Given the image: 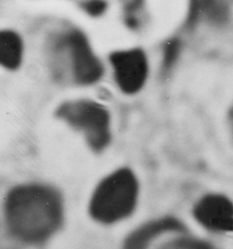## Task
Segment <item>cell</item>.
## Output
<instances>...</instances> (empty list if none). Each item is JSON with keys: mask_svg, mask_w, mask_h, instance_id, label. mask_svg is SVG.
<instances>
[{"mask_svg": "<svg viewBox=\"0 0 233 249\" xmlns=\"http://www.w3.org/2000/svg\"><path fill=\"white\" fill-rule=\"evenodd\" d=\"M4 215L8 231L15 238L29 245L42 243L63 225V198L49 185H18L6 195Z\"/></svg>", "mask_w": 233, "mask_h": 249, "instance_id": "cell-1", "label": "cell"}, {"mask_svg": "<svg viewBox=\"0 0 233 249\" xmlns=\"http://www.w3.org/2000/svg\"><path fill=\"white\" fill-rule=\"evenodd\" d=\"M138 196L135 173L129 168H120L105 177L94 190L89 213L94 220L104 225L118 223L133 213Z\"/></svg>", "mask_w": 233, "mask_h": 249, "instance_id": "cell-2", "label": "cell"}, {"mask_svg": "<svg viewBox=\"0 0 233 249\" xmlns=\"http://www.w3.org/2000/svg\"><path fill=\"white\" fill-rule=\"evenodd\" d=\"M56 116L83 132L89 147L95 152L110 144V114L100 104L86 100L66 103L58 107Z\"/></svg>", "mask_w": 233, "mask_h": 249, "instance_id": "cell-3", "label": "cell"}, {"mask_svg": "<svg viewBox=\"0 0 233 249\" xmlns=\"http://www.w3.org/2000/svg\"><path fill=\"white\" fill-rule=\"evenodd\" d=\"M110 60L116 80L122 91L133 94L142 89L148 75V62L142 50L115 52L110 55Z\"/></svg>", "mask_w": 233, "mask_h": 249, "instance_id": "cell-4", "label": "cell"}, {"mask_svg": "<svg viewBox=\"0 0 233 249\" xmlns=\"http://www.w3.org/2000/svg\"><path fill=\"white\" fill-rule=\"evenodd\" d=\"M63 38L70 50L75 82L78 85H88L100 80L103 67L93 54L83 34L73 30Z\"/></svg>", "mask_w": 233, "mask_h": 249, "instance_id": "cell-5", "label": "cell"}, {"mask_svg": "<svg viewBox=\"0 0 233 249\" xmlns=\"http://www.w3.org/2000/svg\"><path fill=\"white\" fill-rule=\"evenodd\" d=\"M194 215L196 220L207 230L233 232V203L225 196L206 195L196 203Z\"/></svg>", "mask_w": 233, "mask_h": 249, "instance_id": "cell-6", "label": "cell"}, {"mask_svg": "<svg viewBox=\"0 0 233 249\" xmlns=\"http://www.w3.org/2000/svg\"><path fill=\"white\" fill-rule=\"evenodd\" d=\"M180 222L174 218H162L146 224L133 232L125 242V249H145L149 240L161 232L182 228Z\"/></svg>", "mask_w": 233, "mask_h": 249, "instance_id": "cell-7", "label": "cell"}, {"mask_svg": "<svg viewBox=\"0 0 233 249\" xmlns=\"http://www.w3.org/2000/svg\"><path fill=\"white\" fill-rule=\"evenodd\" d=\"M191 4L187 26L193 27L205 19L209 22L223 23L227 20L229 10L223 1H193Z\"/></svg>", "mask_w": 233, "mask_h": 249, "instance_id": "cell-8", "label": "cell"}, {"mask_svg": "<svg viewBox=\"0 0 233 249\" xmlns=\"http://www.w3.org/2000/svg\"><path fill=\"white\" fill-rule=\"evenodd\" d=\"M23 45L17 34L9 30L0 33V63L5 68L15 70L22 58Z\"/></svg>", "mask_w": 233, "mask_h": 249, "instance_id": "cell-9", "label": "cell"}, {"mask_svg": "<svg viewBox=\"0 0 233 249\" xmlns=\"http://www.w3.org/2000/svg\"><path fill=\"white\" fill-rule=\"evenodd\" d=\"M182 50V42L177 38L167 40L164 45L163 70L167 71L177 61Z\"/></svg>", "mask_w": 233, "mask_h": 249, "instance_id": "cell-10", "label": "cell"}, {"mask_svg": "<svg viewBox=\"0 0 233 249\" xmlns=\"http://www.w3.org/2000/svg\"><path fill=\"white\" fill-rule=\"evenodd\" d=\"M81 6L88 14L93 16L103 14L107 8L106 2L103 1H83Z\"/></svg>", "mask_w": 233, "mask_h": 249, "instance_id": "cell-11", "label": "cell"}, {"mask_svg": "<svg viewBox=\"0 0 233 249\" xmlns=\"http://www.w3.org/2000/svg\"><path fill=\"white\" fill-rule=\"evenodd\" d=\"M125 23L131 29H137L140 26V21L133 14L127 15Z\"/></svg>", "mask_w": 233, "mask_h": 249, "instance_id": "cell-12", "label": "cell"}, {"mask_svg": "<svg viewBox=\"0 0 233 249\" xmlns=\"http://www.w3.org/2000/svg\"><path fill=\"white\" fill-rule=\"evenodd\" d=\"M142 3L143 2L142 1H132L130 4H127L125 6V11H126L127 14H132L133 12L140 9L142 5H143Z\"/></svg>", "mask_w": 233, "mask_h": 249, "instance_id": "cell-13", "label": "cell"}, {"mask_svg": "<svg viewBox=\"0 0 233 249\" xmlns=\"http://www.w3.org/2000/svg\"><path fill=\"white\" fill-rule=\"evenodd\" d=\"M228 123H229L230 132L233 140V104L230 108L229 114H228Z\"/></svg>", "mask_w": 233, "mask_h": 249, "instance_id": "cell-14", "label": "cell"}]
</instances>
